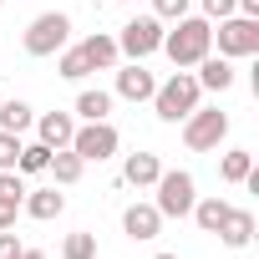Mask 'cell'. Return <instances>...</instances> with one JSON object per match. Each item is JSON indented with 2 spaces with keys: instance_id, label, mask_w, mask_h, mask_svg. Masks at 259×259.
Wrapping results in <instances>:
<instances>
[{
  "instance_id": "6da1fadb",
  "label": "cell",
  "mask_w": 259,
  "mask_h": 259,
  "mask_svg": "<svg viewBox=\"0 0 259 259\" xmlns=\"http://www.w3.org/2000/svg\"><path fill=\"white\" fill-rule=\"evenodd\" d=\"M158 51H168L173 66H198V61L213 51V21H203V16L173 21V31H163V46H158Z\"/></svg>"
},
{
  "instance_id": "7a4b0ae2",
  "label": "cell",
  "mask_w": 259,
  "mask_h": 259,
  "mask_svg": "<svg viewBox=\"0 0 259 259\" xmlns=\"http://www.w3.org/2000/svg\"><path fill=\"white\" fill-rule=\"evenodd\" d=\"M198 97H203L198 76H193V71H173L168 81H158L153 107H158V117H163V122H183V117L198 107Z\"/></svg>"
},
{
  "instance_id": "3957f363",
  "label": "cell",
  "mask_w": 259,
  "mask_h": 259,
  "mask_svg": "<svg viewBox=\"0 0 259 259\" xmlns=\"http://www.w3.org/2000/svg\"><path fill=\"white\" fill-rule=\"evenodd\" d=\"M153 188H158L153 208H158L163 219H188V213H193V198H198V183H193V173H188V168H163Z\"/></svg>"
},
{
  "instance_id": "277c9868",
  "label": "cell",
  "mask_w": 259,
  "mask_h": 259,
  "mask_svg": "<svg viewBox=\"0 0 259 259\" xmlns=\"http://www.w3.org/2000/svg\"><path fill=\"white\" fill-rule=\"evenodd\" d=\"M224 138H229V112H219V107H193V112L183 117V143H188V153H213Z\"/></svg>"
},
{
  "instance_id": "5b68a950",
  "label": "cell",
  "mask_w": 259,
  "mask_h": 259,
  "mask_svg": "<svg viewBox=\"0 0 259 259\" xmlns=\"http://www.w3.org/2000/svg\"><path fill=\"white\" fill-rule=\"evenodd\" d=\"M71 41V16L66 11H46L26 26V56H56Z\"/></svg>"
},
{
  "instance_id": "8992f818",
  "label": "cell",
  "mask_w": 259,
  "mask_h": 259,
  "mask_svg": "<svg viewBox=\"0 0 259 259\" xmlns=\"http://www.w3.org/2000/svg\"><path fill=\"white\" fill-rule=\"evenodd\" d=\"M117 148H122V138L112 122H81L71 133V153L81 163H107V158H117Z\"/></svg>"
},
{
  "instance_id": "52a82bcc",
  "label": "cell",
  "mask_w": 259,
  "mask_h": 259,
  "mask_svg": "<svg viewBox=\"0 0 259 259\" xmlns=\"http://www.w3.org/2000/svg\"><path fill=\"white\" fill-rule=\"evenodd\" d=\"M213 41H219V56H229V61L259 56V21H249V16H224L219 31H213Z\"/></svg>"
},
{
  "instance_id": "ba28073f",
  "label": "cell",
  "mask_w": 259,
  "mask_h": 259,
  "mask_svg": "<svg viewBox=\"0 0 259 259\" xmlns=\"http://www.w3.org/2000/svg\"><path fill=\"white\" fill-rule=\"evenodd\" d=\"M158 46H163V21L158 16H133L122 26V36H117V51L127 61H148Z\"/></svg>"
},
{
  "instance_id": "9c48e42d",
  "label": "cell",
  "mask_w": 259,
  "mask_h": 259,
  "mask_svg": "<svg viewBox=\"0 0 259 259\" xmlns=\"http://www.w3.org/2000/svg\"><path fill=\"white\" fill-rule=\"evenodd\" d=\"M153 92H158V76H153L143 61H127V66L117 71V97H127V102H153Z\"/></svg>"
},
{
  "instance_id": "30bf717a",
  "label": "cell",
  "mask_w": 259,
  "mask_h": 259,
  "mask_svg": "<svg viewBox=\"0 0 259 259\" xmlns=\"http://www.w3.org/2000/svg\"><path fill=\"white\" fill-rule=\"evenodd\" d=\"M158 229H163V213L153 208V203H127L122 208V234L127 239H158Z\"/></svg>"
},
{
  "instance_id": "8fae6325",
  "label": "cell",
  "mask_w": 259,
  "mask_h": 259,
  "mask_svg": "<svg viewBox=\"0 0 259 259\" xmlns=\"http://www.w3.org/2000/svg\"><path fill=\"white\" fill-rule=\"evenodd\" d=\"M36 133H41V143L46 148H71V133H76V117L71 112H41L36 122Z\"/></svg>"
},
{
  "instance_id": "7c38bea8",
  "label": "cell",
  "mask_w": 259,
  "mask_h": 259,
  "mask_svg": "<svg viewBox=\"0 0 259 259\" xmlns=\"http://www.w3.org/2000/svg\"><path fill=\"white\" fill-rule=\"evenodd\" d=\"M219 239H224L229 249H249V239H254V213L229 203V213H224V224H219Z\"/></svg>"
},
{
  "instance_id": "4fadbf2b",
  "label": "cell",
  "mask_w": 259,
  "mask_h": 259,
  "mask_svg": "<svg viewBox=\"0 0 259 259\" xmlns=\"http://www.w3.org/2000/svg\"><path fill=\"white\" fill-rule=\"evenodd\" d=\"M21 208H26L31 219H61V208H66V193H61V188H26Z\"/></svg>"
},
{
  "instance_id": "5bb4252c",
  "label": "cell",
  "mask_w": 259,
  "mask_h": 259,
  "mask_svg": "<svg viewBox=\"0 0 259 259\" xmlns=\"http://www.w3.org/2000/svg\"><path fill=\"white\" fill-rule=\"evenodd\" d=\"M158 173H163L158 153H127V163H122V178L133 183V188H153V183H158Z\"/></svg>"
},
{
  "instance_id": "9a60e30c",
  "label": "cell",
  "mask_w": 259,
  "mask_h": 259,
  "mask_svg": "<svg viewBox=\"0 0 259 259\" xmlns=\"http://www.w3.org/2000/svg\"><path fill=\"white\" fill-rule=\"evenodd\" d=\"M193 76H198L203 92H229V87H234V66H229V56H203Z\"/></svg>"
},
{
  "instance_id": "2e32d148",
  "label": "cell",
  "mask_w": 259,
  "mask_h": 259,
  "mask_svg": "<svg viewBox=\"0 0 259 259\" xmlns=\"http://www.w3.org/2000/svg\"><path fill=\"white\" fill-rule=\"evenodd\" d=\"M81 51H87L92 71H112V66H117V56H122V51H117V36H102V31H97V36H87V41H81Z\"/></svg>"
},
{
  "instance_id": "e0dca14e",
  "label": "cell",
  "mask_w": 259,
  "mask_h": 259,
  "mask_svg": "<svg viewBox=\"0 0 259 259\" xmlns=\"http://www.w3.org/2000/svg\"><path fill=\"white\" fill-rule=\"evenodd\" d=\"M81 168H87V163H81L71 148H51V163H46V173L56 178V188H71V183L81 178Z\"/></svg>"
},
{
  "instance_id": "ac0fdd59",
  "label": "cell",
  "mask_w": 259,
  "mask_h": 259,
  "mask_svg": "<svg viewBox=\"0 0 259 259\" xmlns=\"http://www.w3.org/2000/svg\"><path fill=\"white\" fill-rule=\"evenodd\" d=\"M107 112H112V92L87 87V92L76 97V117H81V122H107Z\"/></svg>"
},
{
  "instance_id": "d6986e66",
  "label": "cell",
  "mask_w": 259,
  "mask_h": 259,
  "mask_svg": "<svg viewBox=\"0 0 259 259\" xmlns=\"http://www.w3.org/2000/svg\"><path fill=\"white\" fill-rule=\"evenodd\" d=\"M31 122H36V112L26 107V102H6V97H0V127H6V133H31Z\"/></svg>"
},
{
  "instance_id": "ffe728a7",
  "label": "cell",
  "mask_w": 259,
  "mask_h": 259,
  "mask_svg": "<svg viewBox=\"0 0 259 259\" xmlns=\"http://www.w3.org/2000/svg\"><path fill=\"white\" fill-rule=\"evenodd\" d=\"M224 213H229V203H224V198H193V224H198L203 234H219Z\"/></svg>"
},
{
  "instance_id": "44dd1931",
  "label": "cell",
  "mask_w": 259,
  "mask_h": 259,
  "mask_svg": "<svg viewBox=\"0 0 259 259\" xmlns=\"http://www.w3.org/2000/svg\"><path fill=\"white\" fill-rule=\"evenodd\" d=\"M56 76H66V81H81V76H92V61H87V51H81V46L61 51V61H56Z\"/></svg>"
},
{
  "instance_id": "7402d4cb",
  "label": "cell",
  "mask_w": 259,
  "mask_h": 259,
  "mask_svg": "<svg viewBox=\"0 0 259 259\" xmlns=\"http://www.w3.org/2000/svg\"><path fill=\"white\" fill-rule=\"evenodd\" d=\"M46 163H51V148H46V143H21L16 173H46Z\"/></svg>"
},
{
  "instance_id": "603a6c76",
  "label": "cell",
  "mask_w": 259,
  "mask_h": 259,
  "mask_svg": "<svg viewBox=\"0 0 259 259\" xmlns=\"http://www.w3.org/2000/svg\"><path fill=\"white\" fill-rule=\"evenodd\" d=\"M249 168H254V158H249L244 148H234V153H224L219 178H224V183H244V178H249Z\"/></svg>"
},
{
  "instance_id": "cb8c5ba5",
  "label": "cell",
  "mask_w": 259,
  "mask_h": 259,
  "mask_svg": "<svg viewBox=\"0 0 259 259\" xmlns=\"http://www.w3.org/2000/svg\"><path fill=\"white\" fill-rule=\"evenodd\" d=\"M61 259H97V234H87V229L66 234V244H61Z\"/></svg>"
},
{
  "instance_id": "d4e9b609",
  "label": "cell",
  "mask_w": 259,
  "mask_h": 259,
  "mask_svg": "<svg viewBox=\"0 0 259 259\" xmlns=\"http://www.w3.org/2000/svg\"><path fill=\"white\" fill-rule=\"evenodd\" d=\"M16 158H21V138L0 127V173H6V168H16Z\"/></svg>"
},
{
  "instance_id": "484cf974",
  "label": "cell",
  "mask_w": 259,
  "mask_h": 259,
  "mask_svg": "<svg viewBox=\"0 0 259 259\" xmlns=\"http://www.w3.org/2000/svg\"><path fill=\"white\" fill-rule=\"evenodd\" d=\"M153 16L158 21H183L188 16V0H153Z\"/></svg>"
},
{
  "instance_id": "4316f807",
  "label": "cell",
  "mask_w": 259,
  "mask_h": 259,
  "mask_svg": "<svg viewBox=\"0 0 259 259\" xmlns=\"http://www.w3.org/2000/svg\"><path fill=\"white\" fill-rule=\"evenodd\" d=\"M224 16H239L234 0H203V21H224Z\"/></svg>"
},
{
  "instance_id": "83f0119b",
  "label": "cell",
  "mask_w": 259,
  "mask_h": 259,
  "mask_svg": "<svg viewBox=\"0 0 259 259\" xmlns=\"http://www.w3.org/2000/svg\"><path fill=\"white\" fill-rule=\"evenodd\" d=\"M21 249H26V244H21L11 229H0V259H21Z\"/></svg>"
},
{
  "instance_id": "f1b7e54d",
  "label": "cell",
  "mask_w": 259,
  "mask_h": 259,
  "mask_svg": "<svg viewBox=\"0 0 259 259\" xmlns=\"http://www.w3.org/2000/svg\"><path fill=\"white\" fill-rule=\"evenodd\" d=\"M16 213H21V198H0V229H16Z\"/></svg>"
},
{
  "instance_id": "f546056e",
  "label": "cell",
  "mask_w": 259,
  "mask_h": 259,
  "mask_svg": "<svg viewBox=\"0 0 259 259\" xmlns=\"http://www.w3.org/2000/svg\"><path fill=\"white\" fill-rule=\"evenodd\" d=\"M21 259H46V254L41 249H21Z\"/></svg>"
},
{
  "instance_id": "4dcf8cb0",
  "label": "cell",
  "mask_w": 259,
  "mask_h": 259,
  "mask_svg": "<svg viewBox=\"0 0 259 259\" xmlns=\"http://www.w3.org/2000/svg\"><path fill=\"white\" fill-rule=\"evenodd\" d=\"M153 259H178V254H153Z\"/></svg>"
},
{
  "instance_id": "1f68e13d",
  "label": "cell",
  "mask_w": 259,
  "mask_h": 259,
  "mask_svg": "<svg viewBox=\"0 0 259 259\" xmlns=\"http://www.w3.org/2000/svg\"><path fill=\"white\" fill-rule=\"evenodd\" d=\"M0 6H6V0H0Z\"/></svg>"
}]
</instances>
